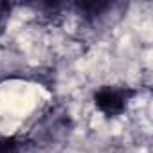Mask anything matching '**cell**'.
Segmentation results:
<instances>
[{"label":"cell","instance_id":"obj_1","mask_svg":"<svg viewBox=\"0 0 153 153\" xmlns=\"http://www.w3.org/2000/svg\"><path fill=\"white\" fill-rule=\"evenodd\" d=\"M139 94L137 88L130 85H121V83H110V85H101L94 90L92 94V103L97 112H101L106 119H114L123 115L135 96Z\"/></svg>","mask_w":153,"mask_h":153},{"label":"cell","instance_id":"obj_3","mask_svg":"<svg viewBox=\"0 0 153 153\" xmlns=\"http://www.w3.org/2000/svg\"><path fill=\"white\" fill-rule=\"evenodd\" d=\"M22 149H24L22 139L0 131V153H22Z\"/></svg>","mask_w":153,"mask_h":153},{"label":"cell","instance_id":"obj_4","mask_svg":"<svg viewBox=\"0 0 153 153\" xmlns=\"http://www.w3.org/2000/svg\"><path fill=\"white\" fill-rule=\"evenodd\" d=\"M13 4L11 2H6V0H0V36L6 33V27L9 24V18H11V13H13Z\"/></svg>","mask_w":153,"mask_h":153},{"label":"cell","instance_id":"obj_2","mask_svg":"<svg viewBox=\"0 0 153 153\" xmlns=\"http://www.w3.org/2000/svg\"><path fill=\"white\" fill-rule=\"evenodd\" d=\"M117 4L114 2H103V0H90V2H74L70 4V9H74L76 15H79L87 24H97L101 22L108 11H112Z\"/></svg>","mask_w":153,"mask_h":153}]
</instances>
